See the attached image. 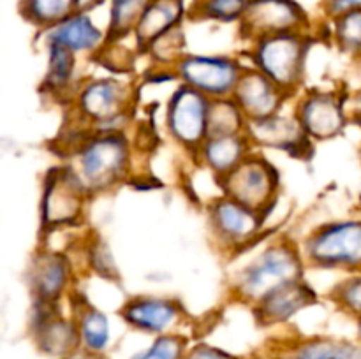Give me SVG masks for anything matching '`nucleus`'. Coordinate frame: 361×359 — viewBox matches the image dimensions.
<instances>
[{
	"mask_svg": "<svg viewBox=\"0 0 361 359\" xmlns=\"http://www.w3.org/2000/svg\"><path fill=\"white\" fill-rule=\"evenodd\" d=\"M277 359H295V355L289 354V355H282V358H277Z\"/></svg>",
	"mask_w": 361,
	"mask_h": 359,
	"instance_id": "obj_39",
	"label": "nucleus"
},
{
	"mask_svg": "<svg viewBox=\"0 0 361 359\" xmlns=\"http://www.w3.org/2000/svg\"><path fill=\"white\" fill-rule=\"evenodd\" d=\"M175 70L183 84L210 99L231 97L243 74V67L228 56L183 55Z\"/></svg>",
	"mask_w": 361,
	"mask_h": 359,
	"instance_id": "obj_5",
	"label": "nucleus"
},
{
	"mask_svg": "<svg viewBox=\"0 0 361 359\" xmlns=\"http://www.w3.org/2000/svg\"><path fill=\"white\" fill-rule=\"evenodd\" d=\"M152 2L154 0H113L108 42L123 37L130 30H136V25Z\"/></svg>",
	"mask_w": 361,
	"mask_h": 359,
	"instance_id": "obj_27",
	"label": "nucleus"
},
{
	"mask_svg": "<svg viewBox=\"0 0 361 359\" xmlns=\"http://www.w3.org/2000/svg\"><path fill=\"white\" fill-rule=\"evenodd\" d=\"M353 120L361 123V90L355 97V109H353Z\"/></svg>",
	"mask_w": 361,
	"mask_h": 359,
	"instance_id": "obj_37",
	"label": "nucleus"
},
{
	"mask_svg": "<svg viewBox=\"0 0 361 359\" xmlns=\"http://www.w3.org/2000/svg\"><path fill=\"white\" fill-rule=\"evenodd\" d=\"M302 259L288 246H271L243 267L236 278V292L247 301L259 303L277 289L302 280Z\"/></svg>",
	"mask_w": 361,
	"mask_h": 359,
	"instance_id": "obj_1",
	"label": "nucleus"
},
{
	"mask_svg": "<svg viewBox=\"0 0 361 359\" xmlns=\"http://www.w3.org/2000/svg\"><path fill=\"white\" fill-rule=\"evenodd\" d=\"M221 180L226 196L250 210L267 213L279 185V172L264 158L247 157Z\"/></svg>",
	"mask_w": 361,
	"mask_h": 359,
	"instance_id": "obj_7",
	"label": "nucleus"
},
{
	"mask_svg": "<svg viewBox=\"0 0 361 359\" xmlns=\"http://www.w3.org/2000/svg\"><path fill=\"white\" fill-rule=\"evenodd\" d=\"M180 306L164 298L141 296L123 305L122 319L134 329L152 334H166L180 319Z\"/></svg>",
	"mask_w": 361,
	"mask_h": 359,
	"instance_id": "obj_16",
	"label": "nucleus"
},
{
	"mask_svg": "<svg viewBox=\"0 0 361 359\" xmlns=\"http://www.w3.org/2000/svg\"><path fill=\"white\" fill-rule=\"evenodd\" d=\"M247 137L252 143L261 146L275 148V150L288 151L291 155L302 157L303 153H310V137L303 130L298 118L289 116H267V118L247 120Z\"/></svg>",
	"mask_w": 361,
	"mask_h": 359,
	"instance_id": "obj_12",
	"label": "nucleus"
},
{
	"mask_svg": "<svg viewBox=\"0 0 361 359\" xmlns=\"http://www.w3.org/2000/svg\"><path fill=\"white\" fill-rule=\"evenodd\" d=\"M335 37L345 53L361 55V9L351 11L337 18Z\"/></svg>",
	"mask_w": 361,
	"mask_h": 359,
	"instance_id": "obj_28",
	"label": "nucleus"
},
{
	"mask_svg": "<svg viewBox=\"0 0 361 359\" xmlns=\"http://www.w3.org/2000/svg\"><path fill=\"white\" fill-rule=\"evenodd\" d=\"M328 9H330V13L334 14L335 18H338L345 13L361 9V0H330Z\"/></svg>",
	"mask_w": 361,
	"mask_h": 359,
	"instance_id": "obj_35",
	"label": "nucleus"
},
{
	"mask_svg": "<svg viewBox=\"0 0 361 359\" xmlns=\"http://www.w3.org/2000/svg\"><path fill=\"white\" fill-rule=\"evenodd\" d=\"M104 0H78L76 2V13H87V11L94 9V7L101 6Z\"/></svg>",
	"mask_w": 361,
	"mask_h": 359,
	"instance_id": "obj_36",
	"label": "nucleus"
},
{
	"mask_svg": "<svg viewBox=\"0 0 361 359\" xmlns=\"http://www.w3.org/2000/svg\"><path fill=\"white\" fill-rule=\"evenodd\" d=\"M263 215L226 196L212 204V229L226 245H242L259 232Z\"/></svg>",
	"mask_w": 361,
	"mask_h": 359,
	"instance_id": "obj_15",
	"label": "nucleus"
},
{
	"mask_svg": "<svg viewBox=\"0 0 361 359\" xmlns=\"http://www.w3.org/2000/svg\"><path fill=\"white\" fill-rule=\"evenodd\" d=\"M129 88L118 80H95L85 84L78 95V108L85 118L101 123L118 122L127 109ZM102 130V132H104Z\"/></svg>",
	"mask_w": 361,
	"mask_h": 359,
	"instance_id": "obj_13",
	"label": "nucleus"
},
{
	"mask_svg": "<svg viewBox=\"0 0 361 359\" xmlns=\"http://www.w3.org/2000/svg\"><path fill=\"white\" fill-rule=\"evenodd\" d=\"M247 127V116L233 97L212 99L208 113V137L236 136Z\"/></svg>",
	"mask_w": 361,
	"mask_h": 359,
	"instance_id": "obj_23",
	"label": "nucleus"
},
{
	"mask_svg": "<svg viewBox=\"0 0 361 359\" xmlns=\"http://www.w3.org/2000/svg\"><path fill=\"white\" fill-rule=\"evenodd\" d=\"M48 44L62 46L74 55L76 53L94 51L102 42V32L90 21L85 13H74L62 23L55 25L48 30L46 37Z\"/></svg>",
	"mask_w": 361,
	"mask_h": 359,
	"instance_id": "obj_21",
	"label": "nucleus"
},
{
	"mask_svg": "<svg viewBox=\"0 0 361 359\" xmlns=\"http://www.w3.org/2000/svg\"><path fill=\"white\" fill-rule=\"evenodd\" d=\"M95 252H94V264L97 267V271L104 277L111 278L115 273V263H113L111 256H109V250L104 243H97L95 245ZM113 280V278H111Z\"/></svg>",
	"mask_w": 361,
	"mask_h": 359,
	"instance_id": "obj_33",
	"label": "nucleus"
},
{
	"mask_svg": "<svg viewBox=\"0 0 361 359\" xmlns=\"http://www.w3.org/2000/svg\"><path fill=\"white\" fill-rule=\"evenodd\" d=\"M87 192V187L73 168L51 169L42 187L41 224L49 229L76 222L83 211Z\"/></svg>",
	"mask_w": 361,
	"mask_h": 359,
	"instance_id": "obj_6",
	"label": "nucleus"
},
{
	"mask_svg": "<svg viewBox=\"0 0 361 359\" xmlns=\"http://www.w3.org/2000/svg\"><path fill=\"white\" fill-rule=\"evenodd\" d=\"M185 338L178 334H159L154 344L133 359H183L185 358Z\"/></svg>",
	"mask_w": 361,
	"mask_h": 359,
	"instance_id": "obj_30",
	"label": "nucleus"
},
{
	"mask_svg": "<svg viewBox=\"0 0 361 359\" xmlns=\"http://www.w3.org/2000/svg\"><path fill=\"white\" fill-rule=\"evenodd\" d=\"M331 298L345 312L361 317V275L341 282L331 292Z\"/></svg>",
	"mask_w": 361,
	"mask_h": 359,
	"instance_id": "obj_31",
	"label": "nucleus"
},
{
	"mask_svg": "<svg viewBox=\"0 0 361 359\" xmlns=\"http://www.w3.org/2000/svg\"><path fill=\"white\" fill-rule=\"evenodd\" d=\"M69 282V263L55 252H41L30 266V287L35 301L55 303Z\"/></svg>",
	"mask_w": 361,
	"mask_h": 359,
	"instance_id": "obj_18",
	"label": "nucleus"
},
{
	"mask_svg": "<svg viewBox=\"0 0 361 359\" xmlns=\"http://www.w3.org/2000/svg\"><path fill=\"white\" fill-rule=\"evenodd\" d=\"M286 92L257 69H243L242 77L231 97L247 116V120L267 118L277 115L284 104Z\"/></svg>",
	"mask_w": 361,
	"mask_h": 359,
	"instance_id": "obj_14",
	"label": "nucleus"
},
{
	"mask_svg": "<svg viewBox=\"0 0 361 359\" xmlns=\"http://www.w3.org/2000/svg\"><path fill=\"white\" fill-rule=\"evenodd\" d=\"M245 359H264L263 355H249V358H245Z\"/></svg>",
	"mask_w": 361,
	"mask_h": 359,
	"instance_id": "obj_40",
	"label": "nucleus"
},
{
	"mask_svg": "<svg viewBox=\"0 0 361 359\" xmlns=\"http://www.w3.org/2000/svg\"><path fill=\"white\" fill-rule=\"evenodd\" d=\"M78 0H21L25 20L37 27L51 28L76 13Z\"/></svg>",
	"mask_w": 361,
	"mask_h": 359,
	"instance_id": "obj_25",
	"label": "nucleus"
},
{
	"mask_svg": "<svg viewBox=\"0 0 361 359\" xmlns=\"http://www.w3.org/2000/svg\"><path fill=\"white\" fill-rule=\"evenodd\" d=\"M305 252L316 266L361 270V220L323 225L307 239Z\"/></svg>",
	"mask_w": 361,
	"mask_h": 359,
	"instance_id": "obj_4",
	"label": "nucleus"
},
{
	"mask_svg": "<svg viewBox=\"0 0 361 359\" xmlns=\"http://www.w3.org/2000/svg\"><path fill=\"white\" fill-rule=\"evenodd\" d=\"M252 0H201L197 4V16L208 20L233 21L243 18Z\"/></svg>",
	"mask_w": 361,
	"mask_h": 359,
	"instance_id": "obj_29",
	"label": "nucleus"
},
{
	"mask_svg": "<svg viewBox=\"0 0 361 359\" xmlns=\"http://www.w3.org/2000/svg\"><path fill=\"white\" fill-rule=\"evenodd\" d=\"M48 73L44 77V90L60 94L67 90L74 76V53L56 44H48Z\"/></svg>",
	"mask_w": 361,
	"mask_h": 359,
	"instance_id": "obj_26",
	"label": "nucleus"
},
{
	"mask_svg": "<svg viewBox=\"0 0 361 359\" xmlns=\"http://www.w3.org/2000/svg\"><path fill=\"white\" fill-rule=\"evenodd\" d=\"M316 301V292L305 284L298 280L293 284L284 285L277 289L267 298L256 303V317L264 326H274V324L286 322L291 319L295 313L305 306L312 305Z\"/></svg>",
	"mask_w": 361,
	"mask_h": 359,
	"instance_id": "obj_17",
	"label": "nucleus"
},
{
	"mask_svg": "<svg viewBox=\"0 0 361 359\" xmlns=\"http://www.w3.org/2000/svg\"><path fill=\"white\" fill-rule=\"evenodd\" d=\"M183 359H238L236 355L229 354V352L221 351L217 347H210V345H196L190 348Z\"/></svg>",
	"mask_w": 361,
	"mask_h": 359,
	"instance_id": "obj_34",
	"label": "nucleus"
},
{
	"mask_svg": "<svg viewBox=\"0 0 361 359\" xmlns=\"http://www.w3.org/2000/svg\"><path fill=\"white\" fill-rule=\"evenodd\" d=\"M309 48V39L296 32L263 37L254 46V65L286 94H291L303 80Z\"/></svg>",
	"mask_w": 361,
	"mask_h": 359,
	"instance_id": "obj_3",
	"label": "nucleus"
},
{
	"mask_svg": "<svg viewBox=\"0 0 361 359\" xmlns=\"http://www.w3.org/2000/svg\"><path fill=\"white\" fill-rule=\"evenodd\" d=\"M298 122L314 139H334L348 125L344 99L337 94L307 95L298 106Z\"/></svg>",
	"mask_w": 361,
	"mask_h": 359,
	"instance_id": "obj_11",
	"label": "nucleus"
},
{
	"mask_svg": "<svg viewBox=\"0 0 361 359\" xmlns=\"http://www.w3.org/2000/svg\"><path fill=\"white\" fill-rule=\"evenodd\" d=\"M182 48H183V35L180 34V28L176 27L173 28V30H169L168 34L162 35V37H159L148 49L154 53V58H157L159 62L162 63H168L171 62L173 58H176V62L182 58L183 56Z\"/></svg>",
	"mask_w": 361,
	"mask_h": 359,
	"instance_id": "obj_32",
	"label": "nucleus"
},
{
	"mask_svg": "<svg viewBox=\"0 0 361 359\" xmlns=\"http://www.w3.org/2000/svg\"><path fill=\"white\" fill-rule=\"evenodd\" d=\"M249 137L243 136V134L207 137V141L200 146V155L204 164L219 178H222V176L235 171L249 157Z\"/></svg>",
	"mask_w": 361,
	"mask_h": 359,
	"instance_id": "obj_20",
	"label": "nucleus"
},
{
	"mask_svg": "<svg viewBox=\"0 0 361 359\" xmlns=\"http://www.w3.org/2000/svg\"><path fill=\"white\" fill-rule=\"evenodd\" d=\"M358 336L361 340V317H358Z\"/></svg>",
	"mask_w": 361,
	"mask_h": 359,
	"instance_id": "obj_38",
	"label": "nucleus"
},
{
	"mask_svg": "<svg viewBox=\"0 0 361 359\" xmlns=\"http://www.w3.org/2000/svg\"><path fill=\"white\" fill-rule=\"evenodd\" d=\"M291 354L295 355V359H361V340L314 338L296 345Z\"/></svg>",
	"mask_w": 361,
	"mask_h": 359,
	"instance_id": "obj_24",
	"label": "nucleus"
},
{
	"mask_svg": "<svg viewBox=\"0 0 361 359\" xmlns=\"http://www.w3.org/2000/svg\"><path fill=\"white\" fill-rule=\"evenodd\" d=\"M183 16L182 0H154L136 25V41L141 51L150 48L159 37L178 27Z\"/></svg>",
	"mask_w": 361,
	"mask_h": 359,
	"instance_id": "obj_19",
	"label": "nucleus"
},
{
	"mask_svg": "<svg viewBox=\"0 0 361 359\" xmlns=\"http://www.w3.org/2000/svg\"><path fill=\"white\" fill-rule=\"evenodd\" d=\"M242 20L243 30L259 41L270 35L293 34L305 14L293 0H252Z\"/></svg>",
	"mask_w": 361,
	"mask_h": 359,
	"instance_id": "obj_9",
	"label": "nucleus"
},
{
	"mask_svg": "<svg viewBox=\"0 0 361 359\" xmlns=\"http://www.w3.org/2000/svg\"><path fill=\"white\" fill-rule=\"evenodd\" d=\"M35 313L32 319L35 344L39 351L51 358H66L81 345L76 322L63 319L53 308V303L35 301Z\"/></svg>",
	"mask_w": 361,
	"mask_h": 359,
	"instance_id": "obj_10",
	"label": "nucleus"
},
{
	"mask_svg": "<svg viewBox=\"0 0 361 359\" xmlns=\"http://www.w3.org/2000/svg\"><path fill=\"white\" fill-rule=\"evenodd\" d=\"M212 99L196 88L182 84L168 102V129L178 143L197 148L208 137V113Z\"/></svg>",
	"mask_w": 361,
	"mask_h": 359,
	"instance_id": "obj_8",
	"label": "nucleus"
},
{
	"mask_svg": "<svg viewBox=\"0 0 361 359\" xmlns=\"http://www.w3.org/2000/svg\"><path fill=\"white\" fill-rule=\"evenodd\" d=\"M129 144L118 132H99L78 151V176L87 190L111 189L127 175Z\"/></svg>",
	"mask_w": 361,
	"mask_h": 359,
	"instance_id": "obj_2",
	"label": "nucleus"
},
{
	"mask_svg": "<svg viewBox=\"0 0 361 359\" xmlns=\"http://www.w3.org/2000/svg\"><path fill=\"white\" fill-rule=\"evenodd\" d=\"M78 333H80L81 347L88 354L99 355L106 351L109 344V324L102 312L90 305L81 306L78 313Z\"/></svg>",
	"mask_w": 361,
	"mask_h": 359,
	"instance_id": "obj_22",
	"label": "nucleus"
}]
</instances>
